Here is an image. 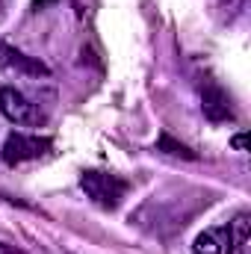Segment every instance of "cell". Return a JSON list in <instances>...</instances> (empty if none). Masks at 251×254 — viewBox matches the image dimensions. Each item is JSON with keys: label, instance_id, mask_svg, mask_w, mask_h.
I'll list each match as a JSON object with an SVG mask.
<instances>
[{"label": "cell", "instance_id": "cell-9", "mask_svg": "<svg viewBox=\"0 0 251 254\" xmlns=\"http://www.w3.org/2000/svg\"><path fill=\"white\" fill-rule=\"evenodd\" d=\"M0 254H24V252H18L15 246H6V243H0Z\"/></svg>", "mask_w": 251, "mask_h": 254}, {"label": "cell", "instance_id": "cell-5", "mask_svg": "<svg viewBox=\"0 0 251 254\" xmlns=\"http://www.w3.org/2000/svg\"><path fill=\"white\" fill-rule=\"evenodd\" d=\"M201 110H204V116H207L210 122H228V119H234V113H231V98H228L225 89L216 86V83H204V86H201Z\"/></svg>", "mask_w": 251, "mask_h": 254}, {"label": "cell", "instance_id": "cell-3", "mask_svg": "<svg viewBox=\"0 0 251 254\" xmlns=\"http://www.w3.org/2000/svg\"><path fill=\"white\" fill-rule=\"evenodd\" d=\"M0 113L12 122V125H21V127H39L45 125V110L30 101L21 89H12V86H3L0 89Z\"/></svg>", "mask_w": 251, "mask_h": 254}, {"label": "cell", "instance_id": "cell-8", "mask_svg": "<svg viewBox=\"0 0 251 254\" xmlns=\"http://www.w3.org/2000/svg\"><path fill=\"white\" fill-rule=\"evenodd\" d=\"M157 148H160V151H169V154H178V157H187V160H192V157H195V154L189 151L187 145H178V142H175L169 133L160 139V145H157Z\"/></svg>", "mask_w": 251, "mask_h": 254}, {"label": "cell", "instance_id": "cell-2", "mask_svg": "<svg viewBox=\"0 0 251 254\" xmlns=\"http://www.w3.org/2000/svg\"><path fill=\"white\" fill-rule=\"evenodd\" d=\"M54 148V142L48 136H33V133H9L3 142V163L6 166H24L33 160H42L48 151Z\"/></svg>", "mask_w": 251, "mask_h": 254}, {"label": "cell", "instance_id": "cell-7", "mask_svg": "<svg viewBox=\"0 0 251 254\" xmlns=\"http://www.w3.org/2000/svg\"><path fill=\"white\" fill-rule=\"evenodd\" d=\"M228 228H231V234H234V246H237V249H246V243H249V216L240 213L237 222L228 225Z\"/></svg>", "mask_w": 251, "mask_h": 254}, {"label": "cell", "instance_id": "cell-10", "mask_svg": "<svg viewBox=\"0 0 251 254\" xmlns=\"http://www.w3.org/2000/svg\"><path fill=\"white\" fill-rule=\"evenodd\" d=\"M234 148H240V151H246V136H237V139H234Z\"/></svg>", "mask_w": 251, "mask_h": 254}, {"label": "cell", "instance_id": "cell-1", "mask_svg": "<svg viewBox=\"0 0 251 254\" xmlns=\"http://www.w3.org/2000/svg\"><path fill=\"white\" fill-rule=\"evenodd\" d=\"M80 190L86 192V198L104 210H116L130 192V184H127L122 175H113V172H83L80 175Z\"/></svg>", "mask_w": 251, "mask_h": 254}, {"label": "cell", "instance_id": "cell-4", "mask_svg": "<svg viewBox=\"0 0 251 254\" xmlns=\"http://www.w3.org/2000/svg\"><path fill=\"white\" fill-rule=\"evenodd\" d=\"M234 249L237 246H234V234H231L228 225L207 228L192 243V254H234Z\"/></svg>", "mask_w": 251, "mask_h": 254}, {"label": "cell", "instance_id": "cell-11", "mask_svg": "<svg viewBox=\"0 0 251 254\" xmlns=\"http://www.w3.org/2000/svg\"><path fill=\"white\" fill-rule=\"evenodd\" d=\"M0 3H3V0H0Z\"/></svg>", "mask_w": 251, "mask_h": 254}, {"label": "cell", "instance_id": "cell-6", "mask_svg": "<svg viewBox=\"0 0 251 254\" xmlns=\"http://www.w3.org/2000/svg\"><path fill=\"white\" fill-rule=\"evenodd\" d=\"M0 68H15V71H24V74H33V77H48L51 68L9 45H0Z\"/></svg>", "mask_w": 251, "mask_h": 254}]
</instances>
